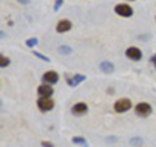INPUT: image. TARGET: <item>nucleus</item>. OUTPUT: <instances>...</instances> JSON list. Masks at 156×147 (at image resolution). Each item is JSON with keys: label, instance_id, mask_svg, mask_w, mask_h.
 Instances as JSON below:
<instances>
[{"label": "nucleus", "instance_id": "f257e3e1", "mask_svg": "<svg viewBox=\"0 0 156 147\" xmlns=\"http://www.w3.org/2000/svg\"><path fill=\"white\" fill-rule=\"evenodd\" d=\"M115 12L121 17H131L133 16V9L128 4H117L115 7Z\"/></svg>", "mask_w": 156, "mask_h": 147}, {"label": "nucleus", "instance_id": "f03ea898", "mask_svg": "<svg viewBox=\"0 0 156 147\" xmlns=\"http://www.w3.org/2000/svg\"><path fill=\"white\" fill-rule=\"evenodd\" d=\"M135 112H136V115H139L142 117H147L151 112H152V107H151L148 103L142 102L135 106Z\"/></svg>", "mask_w": 156, "mask_h": 147}, {"label": "nucleus", "instance_id": "7ed1b4c3", "mask_svg": "<svg viewBox=\"0 0 156 147\" xmlns=\"http://www.w3.org/2000/svg\"><path fill=\"white\" fill-rule=\"evenodd\" d=\"M130 108H131V102L129 99H126V98L117 100L115 103V111L119 112V113H122V112L129 111Z\"/></svg>", "mask_w": 156, "mask_h": 147}, {"label": "nucleus", "instance_id": "20e7f679", "mask_svg": "<svg viewBox=\"0 0 156 147\" xmlns=\"http://www.w3.org/2000/svg\"><path fill=\"white\" fill-rule=\"evenodd\" d=\"M55 106L52 99L50 98H39L38 99V108L41 109L42 112H47V111H51Z\"/></svg>", "mask_w": 156, "mask_h": 147}, {"label": "nucleus", "instance_id": "39448f33", "mask_svg": "<svg viewBox=\"0 0 156 147\" xmlns=\"http://www.w3.org/2000/svg\"><path fill=\"white\" fill-rule=\"evenodd\" d=\"M65 80L68 82V85L72 86V87H76L77 85H80L81 82L86 81V76L85 74H74L73 77H69V76H65Z\"/></svg>", "mask_w": 156, "mask_h": 147}, {"label": "nucleus", "instance_id": "423d86ee", "mask_svg": "<svg viewBox=\"0 0 156 147\" xmlns=\"http://www.w3.org/2000/svg\"><path fill=\"white\" fill-rule=\"evenodd\" d=\"M42 80H43V82L48 83V85H53V83H56L58 81V74L56 72H53V70H48V72H46L44 74H43Z\"/></svg>", "mask_w": 156, "mask_h": 147}, {"label": "nucleus", "instance_id": "0eeeda50", "mask_svg": "<svg viewBox=\"0 0 156 147\" xmlns=\"http://www.w3.org/2000/svg\"><path fill=\"white\" fill-rule=\"evenodd\" d=\"M126 57H129L130 60L138 61L142 59V52H140V50L136 47H130L126 50Z\"/></svg>", "mask_w": 156, "mask_h": 147}, {"label": "nucleus", "instance_id": "6e6552de", "mask_svg": "<svg viewBox=\"0 0 156 147\" xmlns=\"http://www.w3.org/2000/svg\"><path fill=\"white\" fill-rule=\"evenodd\" d=\"M38 94L41 98H50L53 94V89L47 83L46 85H41L38 87Z\"/></svg>", "mask_w": 156, "mask_h": 147}, {"label": "nucleus", "instance_id": "1a4fd4ad", "mask_svg": "<svg viewBox=\"0 0 156 147\" xmlns=\"http://www.w3.org/2000/svg\"><path fill=\"white\" fill-rule=\"evenodd\" d=\"M87 112V104L83 102H80V103H76L74 106L72 107V113L73 115H83Z\"/></svg>", "mask_w": 156, "mask_h": 147}, {"label": "nucleus", "instance_id": "9d476101", "mask_svg": "<svg viewBox=\"0 0 156 147\" xmlns=\"http://www.w3.org/2000/svg\"><path fill=\"white\" fill-rule=\"evenodd\" d=\"M70 29H72V22L69 20H61L56 26V31L57 33H65L68 30H70Z\"/></svg>", "mask_w": 156, "mask_h": 147}, {"label": "nucleus", "instance_id": "9b49d317", "mask_svg": "<svg viewBox=\"0 0 156 147\" xmlns=\"http://www.w3.org/2000/svg\"><path fill=\"white\" fill-rule=\"evenodd\" d=\"M99 69L103 73H105V74H111V73L115 72V66L109 61H101L100 65H99Z\"/></svg>", "mask_w": 156, "mask_h": 147}, {"label": "nucleus", "instance_id": "f8f14e48", "mask_svg": "<svg viewBox=\"0 0 156 147\" xmlns=\"http://www.w3.org/2000/svg\"><path fill=\"white\" fill-rule=\"evenodd\" d=\"M72 142L74 145H81L82 147H89V143H87V141L83 138V137H73Z\"/></svg>", "mask_w": 156, "mask_h": 147}, {"label": "nucleus", "instance_id": "ddd939ff", "mask_svg": "<svg viewBox=\"0 0 156 147\" xmlns=\"http://www.w3.org/2000/svg\"><path fill=\"white\" fill-rule=\"evenodd\" d=\"M72 47L69 46H60L58 47V53H61V55H69V53H72Z\"/></svg>", "mask_w": 156, "mask_h": 147}, {"label": "nucleus", "instance_id": "4468645a", "mask_svg": "<svg viewBox=\"0 0 156 147\" xmlns=\"http://www.w3.org/2000/svg\"><path fill=\"white\" fill-rule=\"evenodd\" d=\"M142 143H143V139L140 138V137H133V138L130 139V145L134 147H140Z\"/></svg>", "mask_w": 156, "mask_h": 147}, {"label": "nucleus", "instance_id": "2eb2a0df", "mask_svg": "<svg viewBox=\"0 0 156 147\" xmlns=\"http://www.w3.org/2000/svg\"><path fill=\"white\" fill-rule=\"evenodd\" d=\"M9 63H11V60H9V57H5V56H0V66L2 68H5L9 65Z\"/></svg>", "mask_w": 156, "mask_h": 147}, {"label": "nucleus", "instance_id": "dca6fc26", "mask_svg": "<svg viewBox=\"0 0 156 147\" xmlns=\"http://www.w3.org/2000/svg\"><path fill=\"white\" fill-rule=\"evenodd\" d=\"M25 43H26V46H27V47H30V48H31V47H34V46H37V45H38V39H37V38H29V39H26V42H25Z\"/></svg>", "mask_w": 156, "mask_h": 147}, {"label": "nucleus", "instance_id": "f3484780", "mask_svg": "<svg viewBox=\"0 0 156 147\" xmlns=\"http://www.w3.org/2000/svg\"><path fill=\"white\" fill-rule=\"evenodd\" d=\"M34 53V56H35V57H38V59H41V60H43V61H47V63H50L51 61V59L50 57H47V56H44V55H43V53H41V52H33Z\"/></svg>", "mask_w": 156, "mask_h": 147}, {"label": "nucleus", "instance_id": "a211bd4d", "mask_svg": "<svg viewBox=\"0 0 156 147\" xmlns=\"http://www.w3.org/2000/svg\"><path fill=\"white\" fill-rule=\"evenodd\" d=\"M62 3H64V0H56L55 4H53V11L57 12L58 9H60V7L62 5Z\"/></svg>", "mask_w": 156, "mask_h": 147}, {"label": "nucleus", "instance_id": "6ab92c4d", "mask_svg": "<svg viewBox=\"0 0 156 147\" xmlns=\"http://www.w3.org/2000/svg\"><path fill=\"white\" fill-rule=\"evenodd\" d=\"M42 146L43 147H53V143H51V142H48V141H43Z\"/></svg>", "mask_w": 156, "mask_h": 147}, {"label": "nucleus", "instance_id": "aec40b11", "mask_svg": "<svg viewBox=\"0 0 156 147\" xmlns=\"http://www.w3.org/2000/svg\"><path fill=\"white\" fill-rule=\"evenodd\" d=\"M150 60H151V63H152V64L155 65V69H156V55H154L150 59Z\"/></svg>", "mask_w": 156, "mask_h": 147}, {"label": "nucleus", "instance_id": "412c9836", "mask_svg": "<svg viewBox=\"0 0 156 147\" xmlns=\"http://www.w3.org/2000/svg\"><path fill=\"white\" fill-rule=\"evenodd\" d=\"M16 2H18L20 4H29L30 3V0H16Z\"/></svg>", "mask_w": 156, "mask_h": 147}, {"label": "nucleus", "instance_id": "4be33fe9", "mask_svg": "<svg viewBox=\"0 0 156 147\" xmlns=\"http://www.w3.org/2000/svg\"><path fill=\"white\" fill-rule=\"evenodd\" d=\"M129 2H134V0H129Z\"/></svg>", "mask_w": 156, "mask_h": 147}]
</instances>
